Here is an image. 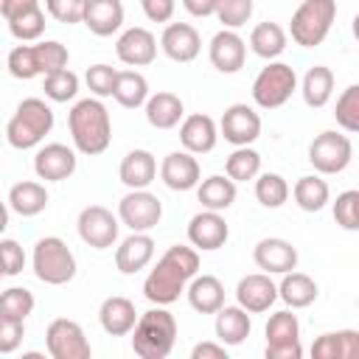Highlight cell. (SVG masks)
I'll use <instances>...</instances> for the list:
<instances>
[{
	"label": "cell",
	"instance_id": "cell-1",
	"mask_svg": "<svg viewBox=\"0 0 359 359\" xmlns=\"http://www.w3.org/2000/svg\"><path fill=\"white\" fill-rule=\"evenodd\" d=\"M196 272H199V252H196V247L174 244V247H168L160 255L154 269L146 275L143 294L154 306H171L174 300H180V294L196 278Z\"/></svg>",
	"mask_w": 359,
	"mask_h": 359
},
{
	"label": "cell",
	"instance_id": "cell-2",
	"mask_svg": "<svg viewBox=\"0 0 359 359\" xmlns=\"http://www.w3.org/2000/svg\"><path fill=\"white\" fill-rule=\"evenodd\" d=\"M67 126H70L76 151H81L87 157L104 154L112 143V121H109V112L101 104V98L76 101L67 115Z\"/></svg>",
	"mask_w": 359,
	"mask_h": 359
},
{
	"label": "cell",
	"instance_id": "cell-3",
	"mask_svg": "<svg viewBox=\"0 0 359 359\" xmlns=\"http://www.w3.org/2000/svg\"><path fill=\"white\" fill-rule=\"evenodd\" d=\"M177 342V320L165 306L149 309L140 314L132 331V351L140 359H165Z\"/></svg>",
	"mask_w": 359,
	"mask_h": 359
},
{
	"label": "cell",
	"instance_id": "cell-4",
	"mask_svg": "<svg viewBox=\"0 0 359 359\" xmlns=\"http://www.w3.org/2000/svg\"><path fill=\"white\" fill-rule=\"evenodd\" d=\"M53 129V109L42 98H22L14 115L6 123V140L11 149H34L50 135Z\"/></svg>",
	"mask_w": 359,
	"mask_h": 359
},
{
	"label": "cell",
	"instance_id": "cell-5",
	"mask_svg": "<svg viewBox=\"0 0 359 359\" xmlns=\"http://www.w3.org/2000/svg\"><path fill=\"white\" fill-rule=\"evenodd\" d=\"M67 48L56 39H45V42H36V45H17L8 50V73L14 79H34V76H48L53 70H62L67 67Z\"/></svg>",
	"mask_w": 359,
	"mask_h": 359
},
{
	"label": "cell",
	"instance_id": "cell-6",
	"mask_svg": "<svg viewBox=\"0 0 359 359\" xmlns=\"http://www.w3.org/2000/svg\"><path fill=\"white\" fill-rule=\"evenodd\" d=\"M34 275L48 286H65L76 278V255L59 236H45L34 244Z\"/></svg>",
	"mask_w": 359,
	"mask_h": 359
},
{
	"label": "cell",
	"instance_id": "cell-7",
	"mask_svg": "<svg viewBox=\"0 0 359 359\" xmlns=\"http://www.w3.org/2000/svg\"><path fill=\"white\" fill-rule=\"evenodd\" d=\"M337 20V0H303L292 14L289 34L300 48H317Z\"/></svg>",
	"mask_w": 359,
	"mask_h": 359
},
{
	"label": "cell",
	"instance_id": "cell-8",
	"mask_svg": "<svg viewBox=\"0 0 359 359\" xmlns=\"http://www.w3.org/2000/svg\"><path fill=\"white\" fill-rule=\"evenodd\" d=\"M297 90V73L286 62H269L261 67V73L252 81V101L261 109H278L283 107L292 93Z\"/></svg>",
	"mask_w": 359,
	"mask_h": 359
},
{
	"label": "cell",
	"instance_id": "cell-9",
	"mask_svg": "<svg viewBox=\"0 0 359 359\" xmlns=\"http://www.w3.org/2000/svg\"><path fill=\"white\" fill-rule=\"evenodd\" d=\"M351 157H353V146L342 132L325 129L309 143V163L314 165L317 174H339L348 168Z\"/></svg>",
	"mask_w": 359,
	"mask_h": 359
},
{
	"label": "cell",
	"instance_id": "cell-10",
	"mask_svg": "<svg viewBox=\"0 0 359 359\" xmlns=\"http://www.w3.org/2000/svg\"><path fill=\"white\" fill-rule=\"evenodd\" d=\"M266 334V359H300L303 345H300V323L297 314L289 309L275 311L264 328Z\"/></svg>",
	"mask_w": 359,
	"mask_h": 359
},
{
	"label": "cell",
	"instance_id": "cell-11",
	"mask_svg": "<svg viewBox=\"0 0 359 359\" xmlns=\"http://www.w3.org/2000/svg\"><path fill=\"white\" fill-rule=\"evenodd\" d=\"M118 219L121 224H126L132 233H149L160 224L163 219V202L146 191V188H137V191H129L121 202H118Z\"/></svg>",
	"mask_w": 359,
	"mask_h": 359
},
{
	"label": "cell",
	"instance_id": "cell-12",
	"mask_svg": "<svg viewBox=\"0 0 359 359\" xmlns=\"http://www.w3.org/2000/svg\"><path fill=\"white\" fill-rule=\"evenodd\" d=\"M45 345L53 359H90L93 348L84 337V328L76 320L56 317L45 331Z\"/></svg>",
	"mask_w": 359,
	"mask_h": 359
},
{
	"label": "cell",
	"instance_id": "cell-13",
	"mask_svg": "<svg viewBox=\"0 0 359 359\" xmlns=\"http://www.w3.org/2000/svg\"><path fill=\"white\" fill-rule=\"evenodd\" d=\"M76 227H79V236H81V241L87 247L107 250V247H112L118 241L121 219L112 216V210L104 208V205H87V208H81Z\"/></svg>",
	"mask_w": 359,
	"mask_h": 359
},
{
	"label": "cell",
	"instance_id": "cell-14",
	"mask_svg": "<svg viewBox=\"0 0 359 359\" xmlns=\"http://www.w3.org/2000/svg\"><path fill=\"white\" fill-rule=\"evenodd\" d=\"M219 135L233 146H250L261 135V115L250 104H230L219 121Z\"/></svg>",
	"mask_w": 359,
	"mask_h": 359
},
{
	"label": "cell",
	"instance_id": "cell-15",
	"mask_svg": "<svg viewBox=\"0 0 359 359\" xmlns=\"http://www.w3.org/2000/svg\"><path fill=\"white\" fill-rule=\"evenodd\" d=\"M227 238H230V227H227L222 210L205 208L188 222V241L202 252H213V250L224 247Z\"/></svg>",
	"mask_w": 359,
	"mask_h": 359
},
{
	"label": "cell",
	"instance_id": "cell-16",
	"mask_svg": "<svg viewBox=\"0 0 359 359\" xmlns=\"http://www.w3.org/2000/svg\"><path fill=\"white\" fill-rule=\"evenodd\" d=\"M160 48L171 62H194L202 50V36L191 22H168L163 36H160Z\"/></svg>",
	"mask_w": 359,
	"mask_h": 359
},
{
	"label": "cell",
	"instance_id": "cell-17",
	"mask_svg": "<svg viewBox=\"0 0 359 359\" xmlns=\"http://www.w3.org/2000/svg\"><path fill=\"white\" fill-rule=\"evenodd\" d=\"M115 53H118V59H121L123 65H129V67H146V65H151L154 56H157V39H154V34H151L149 28L135 25V28H126V31L118 36Z\"/></svg>",
	"mask_w": 359,
	"mask_h": 359
},
{
	"label": "cell",
	"instance_id": "cell-18",
	"mask_svg": "<svg viewBox=\"0 0 359 359\" xmlns=\"http://www.w3.org/2000/svg\"><path fill=\"white\" fill-rule=\"evenodd\" d=\"M252 261L261 272L286 275L297 266V247L286 238H261L252 250Z\"/></svg>",
	"mask_w": 359,
	"mask_h": 359
},
{
	"label": "cell",
	"instance_id": "cell-19",
	"mask_svg": "<svg viewBox=\"0 0 359 359\" xmlns=\"http://www.w3.org/2000/svg\"><path fill=\"white\" fill-rule=\"evenodd\" d=\"M160 180L165 182V188L171 191H191L202 182V171L199 163L191 151H171L163 157L160 163Z\"/></svg>",
	"mask_w": 359,
	"mask_h": 359
},
{
	"label": "cell",
	"instance_id": "cell-20",
	"mask_svg": "<svg viewBox=\"0 0 359 359\" xmlns=\"http://www.w3.org/2000/svg\"><path fill=\"white\" fill-rule=\"evenodd\" d=\"M278 286L272 283L269 272H252V275H244L236 286V300L238 306H244L250 314H261V311H269V306L278 300Z\"/></svg>",
	"mask_w": 359,
	"mask_h": 359
},
{
	"label": "cell",
	"instance_id": "cell-21",
	"mask_svg": "<svg viewBox=\"0 0 359 359\" xmlns=\"http://www.w3.org/2000/svg\"><path fill=\"white\" fill-rule=\"evenodd\" d=\"M208 56L219 73H238L247 59V45L233 28H222L219 34H213Z\"/></svg>",
	"mask_w": 359,
	"mask_h": 359
},
{
	"label": "cell",
	"instance_id": "cell-22",
	"mask_svg": "<svg viewBox=\"0 0 359 359\" xmlns=\"http://www.w3.org/2000/svg\"><path fill=\"white\" fill-rule=\"evenodd\" d=\"M34 171L45 182H62L76 171V151L65 143H48L34 157Z\"/></svg>",
	"mask_w": 359,
	"mask_h": 359
},
{
	"label": "cell",
	"instance_id": "cell-23",
	"mask_svg": "<svg viewBox=\"0 0 359 359\" xmlns=\"http://www.w3.org/2000/svg\"><path fill=\"white\" fill-rule=\"evenodd\" d=\"M216 140H219V126L210 115L205 112H194L188 118H182L180 123V143L185 151L191 154H208L216 149Z\"/></svg>",
	"mask_w": 359,
	"mask_h": 359
},
{
	"label": "cell",
	"instance_id": "cell-24",
	"mask_svg": "<svg viewBox=\"0 0 359 359\" xmlns=\"http://www.w3.org/2000/svg\"><path fill=\"white\" fill-rule=\"evenodd\" d=\"M98 320H101V328L109 334V337H126L135 331L140 314L135 311V303L123 294H112L101 303L98 309Z\"/></svg>",
	"mask_w": 359,
	"mask_h": 359
},
{
	"label": "cell",
	"instance_id": "cell-25",
	"mask_svg": "<svg viewBox=\"0 0 359 359\" xmlns=\"http://www.w3.org/2000/svg\"><path fill=\"white\" fill-rule=\"evenodd\" d=\"M154 258V238L149 233H132L126 236L115 250V266L123 275H135L146 269Z\"/></svg>",
	"mask_w": 359,
	"mask_h": 359
},
{
	"label": "cell",
	"instance_id": "cell-26",
	"mask_svg": "<svg viewBox=\"0 0 359 359\" xmlns=\"http://www.w3.org/2000/svg\"><path fill=\"white\" fill-rule=\"evenodd\" d=\"M118 177L121 182L129 188V191H137V188H149L157 177V160L151 151L146 149H132L123 154L121 165H118Z\"/></svg>",
	"mask_w": 359,
	"mask_h": 359
},
{
	"label": "cell",
	"instance_id": "cell-27",
	"mask_svg": "<svg viewBox=\"0 0 359 359\" xmlns=\"http://www.w3.org/2000/svg\"><path fill=\"white\" fill-rule=\"evenodd\" d=\"M311 356L314 359H359V331L342 328V331L320 334L311 342Z\"/></svg>",
	"mask_w": 359,
	"mask_h": 359
},
{
	"label": "cell",
	"instance_id": "cell-28",
	"mask_svg": "<svg viewBox=\"0 0 359 359\" xmlns=\"http://www.w3.org/2000/svg\"><path fill=\"white\" fill-rule=\"evenodd\" d=\"M84 25L95 36H112L123 25V3L121 0H87Z\"/></svg>",
	"mask_w": 359,
	"mask_h": 359
},
{
	"label": "cell",
	"instance_id": "cell-29",
	"mask_svg": "<svg viewBox=\"0 0 359 359\" xmlns=\"http://www.w3.org/2000/svg\"><path fill=\"white\" fill-rule=\"evenodd\" d=\"M185 294H188L191 309L199 314H216L224 306V286L216 275H196L188 283Z\"/></svg>",
	"mask_w": 359,
	"mask_h": 359
},
{
	"label": "cell",
	"instance_id": "cell-30",
	"mask_svg": "<svg viewBox=\"0 0 359 359\" xmlns=\"http://www.w3.org/2000/svg\"><path fill=\"white\" fill-rule=\"evenodd\" d=\"M185 115V104L177 93H168V90H160L154 95H149L146 101V121L154 126V129H174Z\"/></svg>",
	"mask_w": 359,
	"mask_h": 359
},
{
	"label": "cell",
	"instance_id": "cell-31",
	"mask_svg": "<svg viewBox=\"0 0 359 359\" xmlns=\"http://www.w3.org/2000/svg\"><path fill=\"white\" fill-rule=\"evenodd\" d=\"M250 311L244 306H222L216 311V339L224 345H241L250 337Z\"/></svg>",
	"mask_w": 359,
	"mask_h": 359
},
{
	"label": "cell",
	"instance_id": "cell-32",
	"mask_svg": "<svg viewBox=\"0 0 359 359\" xmlns=\"http://www.w3.org/2000/svg\"><path fill=\"white\" fill-rule=\"evenodd\" d=\"M48 208V191L42 182L34 180H22L17 185H11L8 191V210H14L17 216H36Z\"/></svg>",
	"mask_w": 359,
	"mask_h": 359
},
{
	"label": "cell",
	"instance_id": "cell-33",
	"mask_svg": "<svg viewBox=\"0 0 359 359\" xmlns=\"http://www.w3.org/2000/svg\"><path fill=\"white\" fill-rule=\"evenodd\" d=\"M278 294H280V300L289 306V309H306V306H311L314 300H317V283H314V278H309L306 272H286L283 275V280L278 283Z\"/></svg>",
	"mask_w": 359,
	"mask_h": 359
},
{
	"label": "cell",
	"instance_id": "cell-34",
	"mask_svg": "<svg viewBox=\"0 0 359 359\" xmlns=\"http://www.w3.org/2000/svg\"><path fill=\"white\" fill-rule=\"evenodd\" d=\"M300 93H303V101H306L311 109L325 107V104L331 101V95H334V73H331V67H325V65L309 67L306 76H303Z\"/></svg>",
	"mask_w": 359,
	"mask_h": 359
},
{
	"label": "cell",
	"instance_id": "cell-35",
	"mask_svg": "<svg viewBox=\"0 0 359 359\" xmlns=\"http://www.w3.org/2000/svg\"><path fill=\"white\" fill-rule=\"evenodd\" d=\"M196 199L208 210H227L236 202V180H230L227 174H213L196 185Z\"/></svg>",
	"mask_w": 359,
	"mask_h": 359
},
{
	"label": "cell",
	"instance_id": "cell-36",
	"mask_svg": "<svg viewBox=\"0 0 359 359\" xmlns=\"http://www.w3.org/2000/svg\"><path fill=\"white\" fill-rule=\"evenodd\" d=\"M286 42H289V36H286V31L278 25V22H258L255 28H252V34H250V48H252V53L255 56H261V59H278L283 50H286Z\"/></svg>",
	"mask_w": 359,
	"mask_h": 359
},
{
	"label": "cell",
	"instance_id": "cell-37",
	"mask_svg": "<svg viewBox=\"0 0 359 359\" xmlns=\"http://www.w3.org/2000/svg\"><path fill=\"white\" fill-rule=\"evenodd\" d=\"M292 196H294V202H297L300 210H306V213H317V210H323V208L328 205V199H331V188H328V182H325L323 177H317V174H306V177H300V180L294 182Z\"/></svg>",
	"mask_w": 359,
	"mask_h": 359
},
{
	"label": "cell",
	"instance_id": "cell-38",
	"mask_svg": "<svg viewBox=\"0 0 359 359\" xmlns=\"http://www.w3.org/2000/svg\"><path fill=\"white\" fill-rule=\"evenodd\" d=\"M112 98L121 107H126V109L146 107V101H149V81H146V76L137 73V70H121L118 81H115Z\"/></svg>",
	"mask_w": 359,
	"mask_h": 359
},
{
	"label": "cell",
	"instance_id": "cell-39",
	"mask_svg": "<svg viewBox=\"0 0 359 359\" xmlns=\"http://www.w3.org/2000/svg\"><path fill=\"white\" fill-rule=\"evenodd\" d=\"M224 174L236 182H250L261 174V154L250 146H236V151L224 160Z\"/></svg>",
	"mask_w": 359,
	"mask_h": 359
},
{
	"label": "cell",
	"instance_id": "cell-40",
	"mask_svg": "<svg viewBox=\"0 0 359 359\" xmlns=\"http://www.w3.org/2000/svg\"><path fill=\"white\" fill-rule=\"evenodd\" d=\"M255 199L264 208H280L289 199V182L275 171L258 174L255 177Z\"/></svg>",
	"mask_w": 359,
	"mask_h": 359
},
{
	"label": "cell",
	"instance_id": "cell-41",
	"mask_svg": "<svg viewBox=\"0 0 359 359\" xmlns=\"http://www.w3.org/2000/svg\"><path fill=\"white\" fill-rule=\"evenodd\" d=\"M45 95L56 104H65L70 98H76L79 93V76L70 70V67H62V70H53L45 76V84H42Z\"/></svg>",
	"mask_w": 359,
	"mask_h": 359
},
{
	"label": "cell",
	"instance_id": "cell-42",
	"mask_svg": "<svg viewBox=\"0 0 359 359\" xmlns=\"http://www.w3.org/2000/svg\"><path fill=\"white\" fill-rule=\"evenodd\" d=\"M6 22H8V31H11L20 42H34V39H39L42 31H45V11H42L39 6H34V8L17 14V17L6 20Z\"/></svg>",
	"mask_w": 359,
	"mask_h": 359
},
{
	"label": "cell",
	"instance_id": "cell-43",
	"mask_svg": "<svg viewBox=\"0 0 359 359\" xmlns=\"http://www.w3.org/2000/svg\"><path fill=\"white\" fill-rule=\"evenodd\" d=\"M334 118L345 132H359V84H351L339 93Z\"/></svg>",
	"mask_w": 359,
	"mask_h": 359
},
{
	"label": "cell",
	"instance_id": "cell-44",
	"mask_svg": "<svg viewBox=\"0 0 359 359\" xmlns=\"http://www.w3.org/2000/svg\"><path fill=\"white\" fill-rule=\"evenodd\" d=\"M34 294L25 286H8L0 294V314L3 317H14V320H25L34 311Z\"/></svg>",
	"mask_w": 359,
	"mask_h": 359
},
{
	"label": "cell",
	"instance_id": "cell-45",
	"mask_svg": "<svg viewBox=\"0 0 359 359\" xmlns=\"http://www.w3.org/2000/svg\"><path fill=\"white\" fill-rule=\"evenodd\" d=\"M118 73H121V70H115L112 65L98 62V65H90V67H87L84 81H87V87H90V93H93L95 98H107V95H112V93H115Z\"/></svg>",
	"mask_w": 359,
	"mask_h": 359
},
{
	"label": "cell",
	"instance_id": "cell-46",
	"mask_svg": "<svg viewBox=\"0 0 359 359\" xmlns=\"http://www.w3.org/2000/svg\"><path fill=\"white\" fill-rule=\"evenodd\" d=\"M252 0H219V8H216V20L224 25V28H241L250 22L252 17Z\"/></svg>",
	"mask_w": 359,
	"mask_h": 359
},
{
	"label": "cell",
	"instance_id": "cell-47",
	"mask_svg": "<svg viewBox=\"0 0 359 359\" xmlns=\"http://www.w3.org/2000/svg\"><path fill=\"white\" fill-rule=\"evenodd\" d=\"M334 222L342 230H359V191H342L334 202Z\"/></svg>",
	"mask_w": 359,
	"mask_h": 359
},
{
	"label": "cell",
	"instance_id": "cell-48",
	"mask_svg": "<svg viewBox=\"0 0 359 359\" xmlns=\"http://www.w3.org/2000/svg\"><path fill=\"white\" fill-rule=\"evenodd\" d=\"M84 6H87V0H45L48 14L65 25L84 22Z\"/></svg>",
	"mask_w": 359,
	"mask_h": 359
},
{
	"label": "cell",
	"instance_id": "cell-49",
	"mask_svg": "<svg viewBox=\"0 0 359 359\" xmlns=\"http://www.w3.org/2000/svg\"><path fill=\"white\" fill-rule=\"evenodd\" d=\"M22 337H25V320L0 314V353H14L17 345L22 342Z\"/></svg>",
	"mask_w": 359,
	"mask_h": 359
},
{
	"label": "cell",
	"instance_id": "cell-50",
	"mask_svg": "<svg viewBox=\"0 0 359 359\" xmlns=\"http://www.w3.org/2000/svg\"><path fill=\"white\" fill-rule=\"evenodd\" d=\"M0 258H3V275L14 278L25 269V252L14 238H3L0 241Z\"/></svg>",
	"mask_w": 359,
	"mask_h": 359
},
{
	"label": "cell",
	"instance_id": "cell-51",
	"mask_svg": "<svg viewBox=\"0 0 359 359\" xmlns=\"http://www.w3.org/2000/svg\"><path fill=\"white\" fill-rule=\"evenodd\" d=\"M140 6H143V14L151 22H171L174 8H177L174 0H140Z\"/></svg>",
	"mask_w": 359,
	"mask_h": 359
},
{
	"label": "cell",
	"instance_id": "cell-52",
	"mask_svg": "<svg viewBox=\"0 0 359 359\" xmlns=\"http://www.w3.org/2000/svg\"><path fill=\"white\" fill-rule=\"evenodd\" d=\"M191 359H227L224 342H196L191 351Z\"/></svg>",
	"mask_w": 359,
	"mask_h": 359
},
{
	"label": "cell",
	"instance_id": "cell-53",
	"mask_svg": "<svg viewBox=\"0 0 359 359\" xmlns=\"http://www.w3.org/2000/svg\"><path fill=\"white\" fill-rule=\"evenodd\" d=\"M34 6H39V0H0V14H3V20H11Z\"/></svg>",
	"mask_w": 359,
	"mask_h": 359
},
{
	"label": "cell",
	"instance_id": "cell-54",
	"mask_svg": "<svg viewBox=\"0 0 359 359\" xmlns=\"http://www.w3.org/2000/svg\"><path fill=\"white\" fill-rule=\"evenodd\" d=\"M182 6L194 17H213L219 8V0H182Z\"/></svg>",
	"mask_w": 359,
	"mask_h": 359
},
{
	"label": "cell",
	"instance_id": "cell-55",
	"mask_svg": "<svg viewBox=\"0 0 359 359\" xmlns=\"http://www.w3.org/2000/svg\"><path fill=\"white\" fill-rule=\"evenodd\" d=\"M351 28H353V36H356V42H359V14L353 17V22H351Z\"/></svg>",
	"mask_w": 359,
	"mask_h": 359
}]
</instances>
